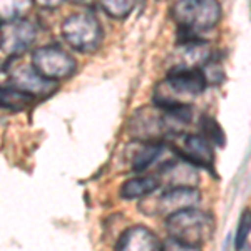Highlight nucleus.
<instances>
[{"instance_id":"nucleus-6","label":"nucleus","mask_w":251,"mask_h":251,"mask_svg":"<svg viewBox=\"0 0 251 251\" xmlns=\"http://www.w3.org/2000/svg\"><path fill=\"white\" fill-rule=\"evenodd\" d=\"M171 152L176 156L189 161L198 168L214 171V151L211 141L206 136L200 134H186V132H174L166 139Z\"/></svg>"},{"instance_id":"nucleus-4","label":"nucleus","mask_w":251,"mask_h":251,"mask_svg":"<svg viewBox=\"0 0 251 251\" xmlns=\"http://www.w3.org/2000/svg\"><path fill=\"white\" fill-rule=\"evenodd\" d=\"M64 40L79 52H94L102 42V29L92 12H77L64 20L60 27Z\"/></svg>"},{"instance_id":"nucleus-20","label":"nucleus","mask_w":251,"mask_h":251,"mask_svg":"<svg viewBox=\"0 0 251 251\" xmlns=\"http://www.w3.org/2000/svg\"><path fill=\"white\" fill-rule=\"evenodd\" d=\"M250 233H251V211L250 209H245L240 218V223H238L236 234H234V248L236 250L245 248Z\"/></svg>"},{"instance_id":"nucleus-14","label":"nucleus","mask_w":251,"mask_h":251,"mask_svg":"<svg viewBox=\"0 0 251 251\" xmlns=\"http://www.w3.org/2000/svg\"><path fill=\"white\" fill-rule=\"evenodd\" d=\"M168 148L164 141H139L131 154V171L143 173L163 156V151Z\"/></svg>"},{"instance_id":"nucleus-9","label":"nucleus","mask_w":251,"mask_h":251,"mask_svg":"<svg viewBox=\"0 0 251 251\" xmlns=\"http://www.w3.org/2000/svg\"><path fill=\"white\" fill-rule=\"evenodd\" d=\"M37 39V30L25 19H15L2 22L0 27V44L7 57H20L32 47Z\"/></svg>"},{"instance_id":"nucleus-17","label":"nucleus","mask_w":251,"mask_h":251,"mask_svg":"<svg viewBox=\"0 0 251 251\" xmlns=\"http://www.w3.org/2000/svg\"><path fill=\"white\" fill-rule=\"evenodd\" d=\"M34 3V0H0V19L2 22L24 19Z\"/></svg>"},{"instance_id":"nucleus-23","label":"nucleus","mask_w":251,"mask_h":251,"mask_svg":"<svg viewBox=\"0 0 251 251\" xmlns=\"http://www.w3.org/2000/svg\"><path fill=\"white\" fill-rule=\"evenodd\" d=\"M71 2H74V3H82V2H86V0H71Z\"/></svg>"},{"instance_id":"nucleus-5","label":"nucleus","mask_w":251,"mask_h":251,"mask_svg":"<svg viewBox=\"0 0 251 251\" xmlns=\"http://www.w3.org/2000/svg\"><path fill=\"white\" fill-rule=\"evenodd\" d=\"M19 59L20 57H7L5 64H3V72L7 71V77H9L7 86L20 89L35 99L49 97L57 89L55 80L44 77L37 69L32 66V62L30 66H25V64L19 62Z\"/></svg>"},{"instance_id":"nucleus-16","label":"nucleus","mask_w":251,"mask_h":251,"mask_svg":"<svg viewBox=\"0 0 251 251\" xmlns=\"http://www.w3.org/2000/svg\"><path fill=\"white\" fill-rule=\"evenodd\" d=\"M0 100H2V107H7L9 111H24L34 102L35 97L20 91V89L3 86L0 89Z\"/></svg>"},{"instance_id":"nucleus-11","label":"nucleus","mask_w":251,"mask_h":251,"mask_svg":"<svg viewBox=\"0 0 251 251\" xmlns=\"http://www.w3.org/2000/svg\"><path fill=\"white\" fill-rule=\"evenodd\" d=\"M201 201V194L196 188H169L154 200V211L151 214H171L183 211V209L194 208Z\"/></svg>"},{"instance_id":"nucleus-2","label":"nucleus","mask_w":251,"mask_h":251,"mask_svg":"<svg viewBox=\"0 0 251 251\" xmlns=\"http://www.w3.org/2000/svg\"><path fill=\"white\" fill-rule=\"evenodd\" d=\"M166 229L169 238L179 241L188 250H200L211 240L214 220L209 213L194 206L166 218Z\"/></svg>"},{"instance_id":"nucleus-3","label":"nucleus","mask_w":251,"mask_h":251,"mask_svg":"<svg viewBox=\"0 0 251 251\" xmlns=\"http://www.w3.org/2000/svg\"><path fill=\"white\" fill-rule=\"evenodd\" d=\"M171 17L177 29L200 35L214 29L221 20L218 0H177L171 7Z\"/></svg>"},{"instance_id":"nucleus-21","label":"nucleus","mask_w":251,"mask_h":251,"mask_svg":"<svg viewBox=\"0 0 251 251\" xmlns=\"http://www.w3.org/2000/svg\"><path fill=\"white\" fill-rule=\"evenodd\" d=\"M203 72L206 75V80H208V86L213 84V86H218V84L223 82V69L218 62H213V60H208L203 67Z\"/></svg>"},{"instance_id":"nucleus-22","label":"nucleus","mask_w":251,"mask_h":251,"mask_svg":"<svg viewBox=\"0 0 251 251\" xmlns=\"http://www.w3.org/2000/svg\"><path fill=\"white\" fill-rule=\"evenodd\" d=\"M35 5H39L40 9H47V10H54L57 7L62 5L64 0H34Z\"/></svg>"},{"instance_id":"nucleus-18","label":"nucleus","mask_w":251,"mask_h":251,"mask_svg":"<svg viewBox=\"0 0 251 251\" xmlns=\"http://www.w3.org/2000/svg\"><path fill=\"white\" fill-rule=\"evenodd\" d=\"M100 9L112 19H126L132 12L136 0H99Z\"/></svg>"},{"instance_id":"nucleus-19","label":"nucleus","mask_w":251,"mask_h":251,"mask_svg":"<svg viewBox=\"0 0 251 251\" xmlns=\"http://www.w3.org/2000/svg\"><path fill=\"white\" fill-rule=\"evenodd\" d=\"M200 126H201V131H203V134L208 137V139L211 141L213 144L220 146V148L225 146L226 137H225V132H223V127L213 119L211 116L204 114L203 117H201Z\"/></svg>"},{"instance_id":"nucleus-7","label":"nucleus","mask_w":251,"mask_h":251,"mask_svg":"<svg viewBox=\"0 0 251 251\" xmlns=\"http://www.w3.org/2000/svg\"><path fill=\"white\" fill-rule=\"evenodd\" d=\"M32 66H34L44 77L50 80H60L71 77L75 72V59L69 52L57 46H47L35 49L32 52Z\"/></svg>"},{"instance_id":"nucleus-12","label":"nucleus","mask_w":251,"mask_h":251,"mask_svg":"<svg viewBox=\"0 0 251 251\" xmlns=\"http://www.w3.org/2000/svg\"><path fill=\"white\" fill-rule=\"evenodd\" d=\"M209 60V47L206 40H193V42L177 44L174 54V69H203Z\"/></svg>"},{"instance_id":"nucleus-13","label":"nucleus","mask_w":251,"mask_h":251,"mask_svg":"<svg viewBox=\"0 0 251 251\" xmlns=\"http://www.w3.org/2000/svg\"><path fill=\"white\" fill-rule=\"evenodd\" d=\"M116 250H144V251H159L163 250V241L146 226H131L119 236L116 243Z\"/></svg>"},{"instance_id":"nucleus-10","label":"nucleus","mask_w":251,"mask_h":251,"mask_svg":"<svg viewBox=\"0 0 251 251\" xmlns=\"http://www.w3.org/2000/svg\"><path fill=\"white\" fill-rule=\"evenodd\" d=\"M196 168L198 166L174 154L173 159L166 161L163 166H159L156 176L159 179L161 186H166V189L196 188L198 181H200V174H198Z\"/></svg>"},{"instance_id":"nucleus-1","label":"nucleus","mask_w":251,"mask_h":251,"mask_svg":"<svg viewBox=\"0 0 251 251\" xmlns=\"http://www.w3.org/2000/svg\"><path fill=\"white\" fill-rule=\"evenodd\" d=\"M208 87L203 69H174L152 91V102L161 109L191 104Z\"/></svg>"},{"instance_id":"nucleus-8","label":"nucleus","mask_w":251,"mask_h":251,"mask_svg":"<svg viewBox=\"0 0 251 251\" xmlns=\"http://www.w3.org/2000/svg\"><path fill=\"white\" fill-rule=\"evenodd\" d=\"M127 129L129 134L137 141H166L171 134L166 123L164 111L161 107H143L136 111L129 121Z\"/></svg>"},{"instance_id":"nucleus-15","label":"nucleus","mask_w":251,"mask_h":251,"mask_svg":"<svg viewBox=\"0 0 251 251\" xmlns=\"http://www.w3.org/2000/svg\"><path fill=\"white\" fill-rule=\"evenodd\" d=\"M161 186L157 176H141L129 179L121 186V198L123 200H137V198H148Z\"/></svg>"}]
</instances>
